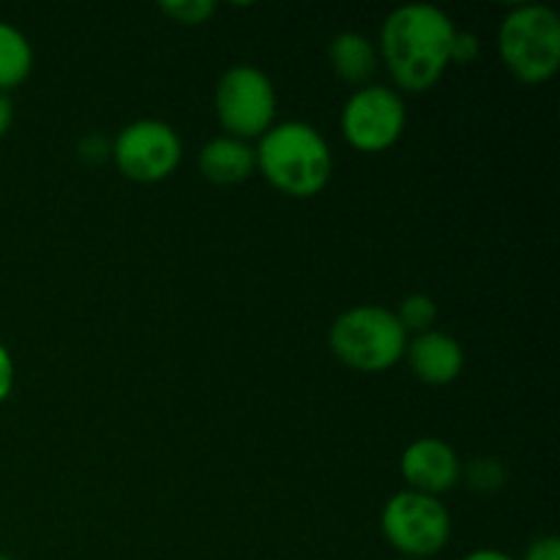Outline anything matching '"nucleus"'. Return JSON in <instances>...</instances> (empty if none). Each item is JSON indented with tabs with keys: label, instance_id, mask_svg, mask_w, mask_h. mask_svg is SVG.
I'll use <instances>...</instances> for the list:
<instances>
[{
	"label": "nucleus",
	"instance_id": "1",
	"mask_svg": "<svg viewBox=\"0 0 560 560\" xmlns=\"http://www.w3.org/2000/svg\"><path fill=\"white\" fill-rule=\"evenodd\" d=\"M454 36L457 25L438 5H399L383 22L377 58H383L399 91L424 93L435 88L452 66Z\"/></svg>",
	"mask_w": 560,
	"mask_h": 560
},
{
	"label": "nucleus",
	"instance_id": "2",
	"mask_svg": "<svg viewBox=\"0 0 560 560\" xmlns=\"http://www.w3.org/2000/svg\"><path fill=\"white\" fill-rule=\"evenodd\" d=\"M257 170L277 191L288 197L320 195L334 173V156L326 137L304 120L273 124L255 148Z\"/></svg>",
	"mask_w": 560,
	"mask_h": 560
},
{
	"label": "nucleus",
	"instance_id": "3",
	"mask_svg": "<svg viewBox=\"0 0 560 560\" xmlns=\"http://www.w3.org/2000/svg\"><path fill=\"white\" fill-rule=\"evenodd\" d=\"M328 348L350 370L377 375L405 359L408 331L386 306H353L334 320L328 331Z\"/></svg>",
	"mask_w": 560,
	"mask_h": 560
},
{
	"label": "nucleus",
	"instance_id": "4",
	"mask_svg": "<svg viewBox=\"0 0 560 560\" xmlns=\"http://www.w3.org/2000/svg\"><path fill=\"white\" fill-rule=\"evenodd\" d=\"M498 49L509 74L525 85H545L560 69V16L550 5H514L501 22Z\"/></svg>",
	"mask_w": 560,
	"mask_h": 560
},
{
	"label": "nucleus",
	"instance_id": "5",
	"mask_svg": "<svg viewBox=\"0 0 560 560\" xmlns=\"http://www.w3.org/2000/svg\"><path fill=\"white\" fill-rule=\"evenodd\" d=\"M381 530L399 558H435L452 541V514L441 498L402 490L383 506Z\"/></svg>",
	"mask_w": 560,
	"mask_h": 560
},
{
	"label": "nucleus",
	"instance_id": "6",
	"mask_svg": "<svg viewBox=\"0 0 560 560\" xmlns=\"http://www.w3.org/2000/svg\"><path fill=\"white\" fill-rule=\"evenodd\" d=\"M213 104L222 129L235 140H260L277 124V91L271 77L257 66L241 63L224 71Z\"/></svg>",
	"mask_w": 560,
	"mask_h": 560
},
{
	"label": "nucleus",
	"instance_id": "7",
	"mask_svg": "<svg viewBox=\"0 0 560 560\" xmlns=\"http://www.w3.org/2000/svg\"><path fill=\"white\" fill-rule=\"evenodd\" d=\"M184 145L178 131L164 120H135L109 145V159L135 184H159L178 170Z\"/></svg>",
	"mask_w": 560,
	"mask_h": 560
},
{
	"label": "nucleus",
	"instance_id": "8",
	"mask_svg": "<svg viewBox=\"0 0 560 560\" xmlns=\"http://www.w3.org/2000/svg\"><path fill=\"white\" fill-rule=\"evenodd\" d=\"M339 124L350 148L361 153H383L402 137L408 109L394 88L364 85L350 93Z\"/></svg>",
	"mask_w": 560,
	"mask_h": 560
},
{
	"label": "nucleus",
	"instance_id": "9",
	"mask_svg": "<svg viewBox=\"0 0 560 560\" xmlns=\"http://www.w3.org/2000/svg\"><path fill=\"white\" fill-rule=\"evenodd\" d=\"M399 474L408 481V490L424 492V495H443L457 487L463 476L457 452L441 438H419L410 443L399 459Z\"/></svg>",
	"mask_w": 560,
	"mask_h": 560
},
{
	"label": "nucleus",
	"instance_id": "10",
	"mask_svg": "<svg viewBox=\"0 0 560 560\" xmlns=\"http://www.w3.org/2000/svg\"><path fill=\"white\" fill-rule=\"evenodd\" d=\"M405 355H408L410 372L427 386H448L463 375V345L452 334L435 331V328L416 334L413 342H408Z\"/></svg>",
	"mask_w": 560,
	"mask_h": 560
},
{
	"label": "nucleus",
	"instance_id": "11",
	"mask_svg": "<svg viewBox=\"0 0 560 560\" xmlns=\"http://www.w3.org/2000/svg\"><path fill=\"white\" fill-rule=\"evenodd\" d=\"M197 164H200V173L206 175V180L217 186L244 184L257 170L255 148L228 135L213 137L211 142H206L200 156H197Z\"/></svg>",
	"mask_w": 560,
	"mask_h": 560
},
{
	"label": "nucleus",
	"instance_id": "12",
	"mask_svg": "<svg viewBox=\"0 0 560 560\" xmlns=\"http://www.w3.org/2000/svg\"><path fill=\"white\" fill-rule=\"evenodd\" d=\"M328 60H331L334 74L342 82L355 88L370 85L372 74L377 71V49L366 36L353 31L337 33L328 47Z\"/></svg>",
	"mask_w": 560,
	"mask_h": 560
},
{
	"label": "nucleus",
	"instance_id": "13",
	"mask_svg": "<svg viewBox=\"0 0 560 560\" xmlns=\"http://www.w3.org/2000/svg\"><path fill=\"white\" fill-rule=\"evenodd\" d=\"M33 71V47L25 33L0 20V93L20 88Z\"/></svg>",
	"mask_w": 560,
	"mask_h": 560
},
{
	"label": "nucleus",
	"instance_id": "14",
	"mask_svg": "<svg viewBox=\"0 0 560 560\" xmlns=\"http://www.w3.org/2000/svg\"><path fill=\"white\" fill-rule=\"evenodd\" d=\"M394 315H397L399 326H402L408 334L410 331L424 334L435 326L438 306L430 295L413 293V295H408V299H402V304H399V310L394 312Z\"/></svg>",
	"mask_w": 560,
	"mask_h": 560
},
{
	"label": "nucleus",
	"instance_id": "15",
	"mask_svg": "<svg viewBox=\"0 0 560 560\" xmlns=\"http://www.w3.org/2000/svg\"><path fill=\"white\" fill-rule=\"evenodd\" d=\"M159 9L170 20L180 22V25H202V22H208L217 14L213 0H175V3H162Z\"/></svg>",
	"mask_w": 560,
	"mask_h": 560
},
{
	"label": "nucleus",
	"instance_id": "16",
	"mask_svg": "<svg viewBox=\"0 0 560 560\" xmlns=\"http://www.w3.org/2000/svg\"><path fill=\"white\" fill-rule=\"evenodd\" d=\"M468 485L479 492H495L506 485V470L498 459L481 457L468 468Z\"/></svg>",
	"mask_w": 560,
	"mask_h": 560
},
{
	"label": "nucleus",
	"instance_id": "17",
	"mask_svg": "<svg viewBox=\"0 0 560 560\" xmlns=\"http://www.w3.org/2000/svg\"><path fill=\"white\" fill-rule=\"evenodd\" d=\"M479 36H474V33L468 31H457V36H454V44H452V63L457 66H465L470 63V60L479 58Z\"/></svg>",
	"mask_w": 560,
	"mask_h": 560
},
{
	"label": "nucleus",
	"instance_id": "18",
	"mask_svg": "<svg viewBox=\"0 0 560 560\" xmlns=\"http://www.w3.org/2000/svg\"><path fill=\"white\" fill-rule=\"evenodd\" d=\"M523 560H560V539L558 536H541L525 550Z\"/></svg>",
	"mask_w": 560,
	"mask_h": 560
},
{
	"label": "nucleus",
	"instance_id": "19",
	"mask_svg": "<svg viewBox=\"0 0 560 560\" xmlns=\"http://www.w3.org/2000/svg\"><path fill=\"white\" fill-rule=\"evenodd\" d=\"M14 359H11L9 348H5L3 342H0V402H5L9 399V394L14 392Z\"/></svg>",
	"mask_w": 560,
	"mask_h": 560
},
{
	"label": "nucleus",
	"instance_id": "20",
	"mask_svg": "<svg viewBox=\"0 0 560 560\" xmlns=\"http://www.w3.org/2000/svg\"><path fill=\"white\" fill-rule=\"evenodd\" d=\"M80 156L91 164L104 162V159H109V142H104L98 135H88L80 142Z\"/></svg>",
	"mask_w": 560,
	"mask_h": 560
},
{
	"label": "nucleus",
	"instance_id": "21",
	"mask_svg": "<svg viewBox=\"0 0 560 560\" xmlns=\"http://www.w3.org/2000/svg\"><path fill=\"white\" fill-rule=\"evenodd\" d=\"M11 124H14V104H11L9 93H0V140L9 135Z\"/></svg>",
	"mask_w": 560,
	"mask_h": 560
},
{
	"label": "nucleus",
	"instance_id": "22",
	"mask_svg": "<svg viewBox=\"0 0 560 560\" xmlns=\"http://www.w3.org/2000/svg\"><path fill=\"white\" fill-rule=\"evenodd\" d=\"M463 560H517V558H512V556H509V552L490 550V547H487V550H474V552H468V556H465Z\"/></svg>",
	"mask_w": 560,
	"mask_h": 560
},
{
	"label": "nucleus",
	"instance_id": "23",
	"mask_svg": "<svg viewBox=\"0 0 560 560\" xmlns=\"http://www.w3.org/2000/svg\"><path fill=\"white\" fill-rule=\"evenodd\" d=\"M0 560H14L11 556H5V552H0Z\"/></svg>",
	"mask_w": 560,
	"mask_h": 560
},
{
	"label": "nucleus",
	"instance_id": "24",
	"mask_svg": "<svg viewBox=\"0 0 560 560\" xmlns=\"http://www.w3.org/2000/svg\"><path fill=\"white\" fill-rule=\"evenodd\" d=\"M399 560H410V558H399Z\"/></svg>",
	"mask_w": 560,
	"mask_h": 560
}]
</instances>
